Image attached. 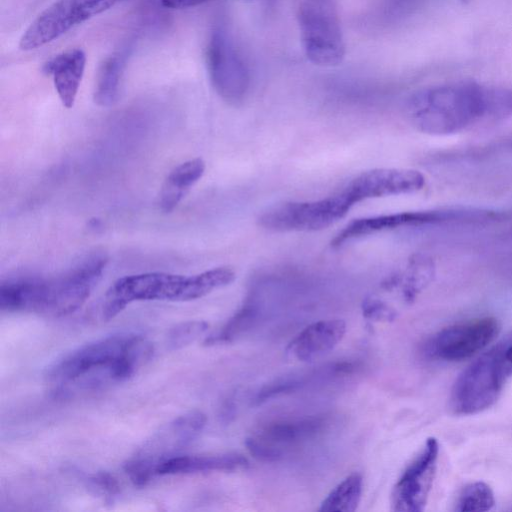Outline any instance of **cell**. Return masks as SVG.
Wrapping results in <instances>:
<instances>
[{"mask_svg":"<svg viewBox=\"0 0 512 512\" xmlns=\"http://www.w3.org/2000/svg\"><path fill=\"white\" fill-rule=\"evenodd\" d=\"M408 116L420 131L458 132L486 118L512 114V89L461 81L415 93L408 101Z\"/></svg>","mask_w":512,"mask_h":512,"instance_id":"1","label":"cell"},{"mask_svg":"<svg viewBox=\"0 0 512 512\" xmlns=\"http://www.w3.org/2000/svg\"><path fill=\"white\" fill-rule=\"evenodd\" d=\"M153 351V345L142 335H112L65 355L49 368L46 377L60 393H68L71 387L97 389L129 379Z\"/></svg>","mask_w":512,"mask_h":512,"instance_id":"2","label":"cell"},{"mask_svg":"<svg viewBox=\"0 0 512 512\" xmlns=\"http://www.w3.org/2000/svg\"><path fill=\"white\" fill-rule=\"evenodd\" d=\"M107 259L93 254L51 277L18 275L1 281L0 308L62 317L78 310L100 281Z\"/></svg>","mask_w":512,"mask_h":512,"instance_id":"3","label":"cell"},{"mask_svg":"<svg viewBox=\"0 0 512 512\" xmlns=\"http://www.w3.org/2000/svg\"><path fill=\"white\" fill-rule=\"evenodd\" d=\"M236 275L230 267H216L195 275L148 272L117 279L107 290L102 317L108 321L135 301L185 302L202 298L231 284Z\"/></svg>","mask_w":512,"mask_h":512,"instance_id":"4","label":"cell"},{"mask_svg":"<svg viewBox=\"0 0 512 512\" xmlns=\"http://www.w3.org/2000/svg\"><path fill=\"white\" fill-rule=\"evenodd\" d=\"M506 349L504 345L495 346L460 373L449 398V406L454 414H477L496 403L512 373Z\"/></svg>","mask_w":512,"mask_h":512,"instance_id":"5","label":"cell"},{"mask_svg":"<svg viewBox=\"0 0 512 512\" xmlns=\"http://www.w3.org/2000/svg\"><path fill=\"white\" fill-rule=\"evenodd\" d=\"M297 21L307 58L319 66H336L345 43L334 0H297Z\"/></svg>","mask_w":512,"mask_h":512,"instance_id":"6","label":"cell"},{"mask_svg":"<svg viewBox=\"0 0 512 512\" xmlns=\"http://www.w3.org/2000/svg\"><path fill=\"white\" fill-rule=\"evenodd\" d=\"M206 63L217 94L231 105L242 103L250 86L249 70L229 26L223 20L217 21L210 32Z\"/></svg>","mask_w":512,"mask_h":512,"instance_id":"7","label":"cell"},{"mask_svg":"<svg viewBox=\"0 0 512 512\" xmlns=\"http://www.w3.org/2000/svg\"><path fill=\"white\" fill-rule=\"evenodd\" d=\"M354 206L341 190L323 199L285 202L268 208L258 225L274 232H312L326 229L344 218Z\"/></svg>","mask_w":512,"mask_h":512,"instance_id":"8","label":"cell"},{"mask_svg":"<svg viewBox=\"0 0 512 512\" xmlns=\"http://www.w3.org/2000/svg\"><path fill=\"white\" fill-rule=\"evenodd\" d=\"M120 1L122 0H56L24 31L19 48L30 51L42 47Z\"/></svg>","mask_w":512,"mask_h":512,"instance_id":"9","label":"cell"},{"mask_svg":"<svg viewBox=\"0 0 512 512\" xmlns=\"http://www.w3.org/2000/svg\"><path fill=\"white\" fill-rule=\"evenodd\" d=\"M322 416H309L271 422L255 431L246 441L250 453L262 461H278L316 438L327 427Z\"/></svg>","mask_w":512,"mask_h":512,"instance_id":"10","label":"cell"},{"mask_svg":"<svg viewBox=\"0 0 512 512\" xmlns=\"http://www.w3.org/2000/svg\"><path fill=\"white\" fill-rule=\"evenodd\" d=\"M497 214L482 211L431 210L411 211L355 219L347 224L331 241L334 248L341 247L347 241L371 235L377 232L400 227L435 225L459 221L491 220Z\"/></svg>","mask_w":512,"mask_h":512,"instance_id":"11","label":"cell"},{"mask_svg":"<svg viewBox=\"0 0 512 512\" xmlns=\"http://www.w3.org/2000/svg\"><path fill=\"white\" fill-rule=\"evenodd\" d=\"M499 323L494 317H481L443 328L425 344L427 356L449 362L468 359L482 351L497 336Z\"/></svg>","mask_w":512,"mask_h":512,"instance_id":"12","label":"cell"},{"mask_svg":"<svg viewBox=\"0 0 512 512\" xmlns=\"http://www.w3.org/2000/svg\"><path fill=\"white\" fill-rule=\"evenodd\" d=\"M439 443L426 440L423 448L404 470L391 495L392 510L421 512L424 510L436 475Z\"/></svg>","mask_w":512,"mask_h":512,"instance_id":"13","label":"cell"},{"mask_svg":"<svg viewBox=\"0 0 512 512\" xmlns=\"http://www.w3.org/2000/svg\"><path fill=\"white\" fill-rule=\"evenodd\" d=\"M424 185L425 177L417 170L376 168L356 176L342 191L355 205L367 199L414 193Z\"/></svg>","mask_w":512,"mask_h":512,"instance_id":"14","label":"cell"},{"mask_svg":"<svg viewBox=\"0 0 512 512\" xmlns=\"http://www.w3.org/2000/svg\"><path fill=\"white\" fill-rule=\"evenodd\" d=\"M205 424L206 416L200 411L181 415L152 437L134 457L147 463L155 475L158 463L189 446L202 432Z\"/></svg>","mask_w":512,"mask_h":512,"instance_id":"15","label":"cell"},{"mask_svg":"<svg viewBox=\"0 0 512 512\" xmlns=\"http://www.w3.org/2000/svg\"><path fill=\"white\" fill-rule=\"evenodd\" d=\"M345 332L346 323L341 319L314 322L289 342L286 356L297 362H312L333 350Z\"/></svg>","mask_w":512,"mask_h":512,"instance_id":"16","label":"cell"},{"mask_svg":"<svg viewBox=\"0 0 512 512\" xmlns=\"http://www.w3.org/2000/svg\"><path fill=\"white\" fill-rule=\"evenodd\" d=\"M86 66V54L80 48L62 52L44 64L43 72L51 75L56 92L66 108L76 100Z\"/></svg>","mask_w":512,"mask_h":512,"instance_id":"17","label":"cell"},{"mask_svg":"<svg viewBox=\"0 0 512 512\" xmlns=\"http://www.w3.org/2000/svg\"><path fill=\"white\" fill-rule=\"evenodd\" d=\"M247 466V459L242 455L234 453L217 455H174L158 463L155 468V476L207 473L214 471L229 472L243 469Z\"/></svg>","mask_w":512,"mask_h":512,"instance_id":"18","label":"cell"},{"mask_svg":"<svg viewBox=\"0 0 512 512\" xmlns=\"http://www.w3.org/2000/svg\"><path fill=\"white\" fill-rule=\"evenodd\" d=\"M205 171V162L194 158L174 167L167 175L159 195V207L171 212L190 188L200 180Z\"/></svg>","mask_w":512,"mask_h":512,"instance_id":"19","label":"cell"},{"mask_svg":"<svg viewBox=\"0 0 512 512\" xmlns=\"http://www.w3.org/2000/svg\"><path fill=\"white\" fill-rule=\"evenodd\" d=\"M130 47L126 46L108 56L101 64L95 89L94 101L100 106L113 105L119 96L121 78L130 55Z\"/></svg>","mask_w":512,"mask_h":512,"instance_id":"20","label":"cell"},{"mask_svg":"<svg viewBox=\"0 0 512 512\" xmlns=\"http://www.w3.org/2000/svg\"><path fill=\"white\" fill-rule=\"evenodd\" d=\"M434 275L433 261L425 255L411 257L402 275L388 278L390 288L400 287L405 302L412 303L417 295L430 283Z\"/></svg>","mask_w":512,"mask_h":512,"instance_id":"21","label":"cell"},{"mask_svg":"<svg viewBox=\"0 0 512 512\" xmlns=\"http://www.w3.org/2000/svg\"><path fill=\"white\" fill-rule=\"evenodd\" d=\"M363 479L359 473H352L342 480L322 501L321 512H353L357 509L362 495Z\"/></svg>","mask_w":512,"mask_h":512,"instance_id":"22","label":"cell"},{"mask_svg":"<svg viewBox=\"0 0 512 512\" xmlns=\"http://www.w3.org/2000/svg\"><path fill=\"white\" fill-rule=\"evenodd\" d=\"M495 497L488 484L476 481L466 485L457 499L459 512H484L493 508Z\"/></svg>","mask_w":512,"mask_h":512,"instance_id":"23","label":"cell"},{"mask_svg":"<svg viewBox=\"0 0 512 512\" xmlns=\"http://www.w3.org/2000/svg\"><path fill=\"white\" fill-rule=\"evenodd\" d=\"M254 317V309L243 307L217 333L207 337L204 343L216 345L233 341L249 328Z\"/></svg>","mask_w":512,"mask_h":512,"instance_id":"24","label":"cell"},{"mask_svg":"<svg viewBox=\"0 0 512 512\" xmlns=\"http://www.w3.org/2000/svg\"><path fill=\"white\" fill-rule=\"evenodd\" d=\"M208 328L209 324L200 320L186 321L177 324L172 327L167 334V346L170 350L184 348L203 335Z\"/></svg>","mask_w":512,"mask_h":512,"instance_id":"25","label":"cell"},{"mask_svg":"<svg viewBox=\"0 0 512 512\" xmlns=\"http://www.w3.org/2000/svg\"><path fill=\"white\" fill-rule=\"evenodd\" d=\"M305 383L306 379L302 376H289L280 378L261 388L259 392L256 394L254 402L256 404H261L267 401L268 399L279 396L281 394L296 391Z\"/></svg>","mask_w":512,"mask_h":512,"instance_id":"26","label":"cell"},{"mask_svg":"<svg viewBox=\"0 0 512 512\" xmlns=\"http://www.w3.org/2000/svg\"><path fill=\"white\" fill-rule=\"evenodd\" d=\"M363 316L375 322H391L397 318V311L387 302L375 297H366L361 305Z\"/></svg>","mask_w":512,"mask_h":512,"instance_id":"27","label":"cell"},{"mask_svg":"<svg viewBox=\"0 0 512 512\" xmlns=\"http://www.w3.org/2000/svg\"><path fill=\"white\" fill-rule=\"evenodd\" d=\"M90 481L100 491L109 496H115L120 491L117 479L108 472H98L91 477Z\"/></svg>","mask_w":512,"mask_h":512,"instance_id":"28","label":"cell"},{"mask_svg":"<svg viewBox=\"0 0 512 512\" xmlns=\"http://www.w3.org/2000/svg\"><path fill=\"white\" fill-rule=\"evenodd\" d=\"M506 356H507V359L509 360L510 364L512 365V343L509 346H507Z\"/></svg>","mask_w":512,"mask_h":512,"instance_id":"29","label":"cell"},{"mask_svg":"<svg viewBox=\"0 0 512 512\" xmlns=\"http://www.w3.org/2000/svg\"><path fill=\"white\" fill-rule=\"evenodd\" d=\"M505 144L509 147H512V139L505 142Z\"/></svg>","mask_w":512,"mask_h":512,"instance_id":"30","label":"cell"}]
</instances>
